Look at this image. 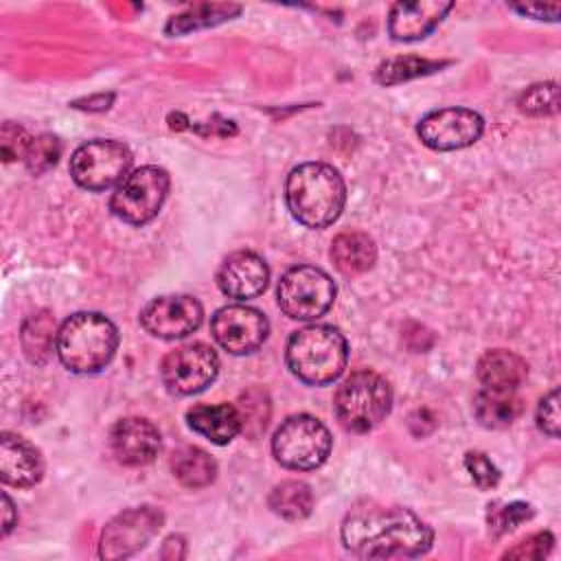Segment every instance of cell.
Here are the masks:
<instances>
[{
	"instance_id": "cell-1",
	"label": "cell",
	"mask_w": 561,
	"mask_h": 561,
	"mask_svg": "<svg viewBox=\"0 0 561 561\" xmlns=\"http://www.w3.org/2000/svg\"><path fill=\"white\" fill-rule=\"evenodd\" d=\"M432 541V528L403 506H362L342 522V543L359 559H414Z\"/></svg>"
},
{
	"instance_id": "cell-2",
	"label": "cell",
	"mask_w": 561,
	"mask_h": 561,
	"mask_svg": "<svg viewBox=\"0 0 561 561\" xmlns=\"http://www.w3.org/2000/svg\"><path fill=\"white\" fill-rule=\"evenodd\" d=\"M285 199L298 224L307 228H327L344 210L346 186L331 164L305 162L289 171Z\"/></svg>"
},
{
	"instance_id": "cell-3",
	"label": "cell",
	"mask_w": 561,
	"mask_h": 561,
	"mask_svg": "<svg viewBox=\"0 0 561 561\" xmlns=\"http://www.w3.org/2000/svg\"><path fill=\"white\" fill-rule=\"evenodd\" d=\"M118 331L114 322L96 311H79L64 320L57 331L55 351L59 362L79 375L103 370L116 355Z\"/></svg>"
},
{
	"instance_id": "cell-4",
	"label": "cell",
	"mask_w": 561,
	"mask_h": 561,
	"mask_svg": "<svg viewBox=\"0 0 561 561\" xmlns=\"http://www.w3.org/2000/svg\"><path fill=\"white\" fill-rule=\"evenodd\" d=\"M285 359L294 377L309 386H327L340 379L348 359L346 337L329 324H309L291 333Z\"/></svg>"
},
{
	"instance_id": "cell-5",
	"label": "cell",
	"mask_w": 561,
	"mask_h": 561,
	"mask_svg": "<svg viewBox=\"0 0 561 561\" xmlns=\"http://www.w3.org/2000/svg\"><path fill=\"white\" fill-rule=\"evenodd\" d=\"M335 416L346 432L366 434L375 430L392 408V390L375 370L351 373L335 392Z\"/></svg>"
},
{
	"instance_id": "cell-6",
	"label": "cell",
	"mask_w": 561,
	"mask_h": 561,
	"mask_svg": "<svg viewBox=\"0 0 561 561\" xmlns=\"http://www.w3.org/2000/svg\"><path fill=\"white\" fill-rule=\"evenodd\" d=\"M333 438L322 421L311 414H294L280 423L272 438L274 458L294 471H311L327 462Z\"/></svg>"
},
{
	"instance_id": "cell-7",
	"label": "cell",
	"mask_w": 561,
	"mask_h": 561,
	"mask_svg": "<svg viewBox=\"0 0 561 561\" xmlns=\"http://www.w3.org/2000/svg\"><path fill=\"white\" fill-rule=\"evenodd\" d=\"M276 300L285 316L294 320H316L331 309L335 283L316 265H294L280 276Z\"/></svg>"
},
{
	"instance_id": "cell-8",
	"label": "cell",
	"mask_w": 561,
	"mask_h": 561,
	"mask_svg": "<svg viewBox=\"0 0 561 561\" xmlns=\"http://www.w3.org/2000/svg\"><path fill=\"white\" fill-rule=\"evenodd\" d=\"M169 173L160 167L147 164L125 175V180L116 186L110 199L112 213L129 224L142 226L149 224L162 208L169 193Z\"/></svg>"
},
{
	"instance_id": "cell-9",
	"label": "cell",
	"mask_w": 561,
	"mask_h": 561,
	"mask_svg": "<svg viewBox=\"0 0 561 561\" xmlns=\"http://www.w3.org/2000/svg\"><path fill=\"white\" fill-rule=\"evenodd\" d=\"M131 160V151L118 140H88L72 151L70 175L81 188L105 191L125 180Z\"/></svg>"
},
{
	"instance_id": "cell-10",
	"label": "cell",
	"mask_w": 561,
	"mask_h": 561,
	"mask_svg": "<svg viewBox=\"0 0 561 561\" xmlns=\"http://www.w3.org/2000/svg\"><path fill=\"white\" fill-rule=\"evenodd\" d=\"M219 373V357L213 346L204 342H191L167 353L160 366L162 383L178 397L202 392L215 381Z\"/></svg>"
},
{
	"instance_id": "cell-11",
	"label": "cell",
	"mask_w": 561,
	"mask_h": 561,
	"mask_svg": "<svg viewBox=\"0 0 561 561\" xmlns=\"http://www.w3.org/2000/svg\"><path fill=\"white\" fill-rule=\"evenodd\" d=\"M164 515L153 506H134L118 513L103 530L99 557L118 561L136 554L160 530Z\"/></svg>"
},
{
	"instance_id": "cell-12",
	"label": "cell",
	"mask_w": 561,
	"mask_h": 561,
	"mask_svg": "<svg viewBox=\"0 0 561 561\" xmlns=\"http://www.w3.org/2000/svg\"><path fill=\"white\" fill-rule=\"evenodd\" d=\"M484 131V121L469 107H443L425 114L416 134L434 151H456L473 145Z\"/></svg>"
},
{
	"instance_id": "cell-13",
	"label": "cell",
	"mask_w": 561,
	"mask_h": 561,
	"mask_svg": "<svg viewBox=\"0 0 561 561\" xmlns=\"http://www.w3.org/2000/svg\"><path fill=\"white\" fill-rule=\"evenodd\" d=\"M210 333L224 351L232 355H248L263 346L270 333V322L263 311L254 307L228 305L215 311Z\"/></svg>"
},
{
	"instance_id": "cell-14",
	"label": "cell",
	"mask_w": 561,
	"mask_h": 561,
	"mask_svg": "<svg viewBox=\"0 0 561 561\" xmlns=\"http://www.w3.org/2000/svg\"><path fill=\"white\" fill-rule=\"evenodd\" d=\"M204 320V309L197 298L180 296H158L145 305L140 311V324L147 333L162 340H178L193 333Z\"/></svg>"
},
{
	"instance_id": "cell-15",
	"label": "cell",
	"mask_w": 561,
	"mask_h": 561,
	"mask_svg": "<svg viewBox=\"0 0 561 561\" xmlns=\"http://www.w3.org/2000/svg\"><path fill=\"white\" fill-rule=\"evenodd\" d=\"M110 445L118 462L127 467H142L158 456L162 438L151 421L127 416L114 423L110 432Z\"/></svg>"
},
{
	"instance_id": "cell-16",
	"label": "cell",
	"mask_w": 561,
	"mask_h": 561,
	"mask_svg": "<svg viewBox=\"0 0 561 561\" xmlns=\"http://www.w3.org/2000/svg\"><path fill=\"white\" fill-rule=\"evenodd\" d=\"M270 267L267 263L250 250H239L228 254L217 270V285L228 298L248 300L267 287Z\"/></svg>"
},
{
	"instance_id": "cell-17",
	"label": "cell",
	"mask_w": 561,
	"mask_h": 561,
	"mask_svg": "<svg viewBox=\"0 0 561 561\" xmlns=\"http://www.w3.org/2000/svg\"><path fill=\"white\" fill-rule=\"evenodd\" d=\"M451 2L416 0L394 2L388 15V33L397 42H416L430 35L451 11Z\"/></svg>"
},
{
	"instance_id": "cell-18",
	"label": "cell",
	"mask_w": 561,
	"mask_h": 561,
	"mask_svg": "<svg viewBox=\"0 0 561 561\" xmlns=\"http://www.w3.org/2000/svg\"><path fill=\"white\" fill-rule=\"evenodd\" d=\"M44 473L39 449L26 438L2 432L0 436V478L11 486H33Z\"/></svg>"
},
{
	"instance_id": "cell-19",
	"label": "cell",
	"mask_w": 561,
	"mask_h": 561,
	"mask_svg": "<svg viewBox=\"0 0 561 561\" xmlns=\"http://www.w3.org/2000/svg\"><path fill=\"white\" fill-rule=\"evenodd\" d=\"M188 427L215 445H228L241 432L237 405L197 403L186 412Z\"/></svg>"
},
{
	"instance_id": "cell-20",
	"label": "cell",
	"mask_w": 561,
	"mask_h": 561,
	"mask_svg": "<svg viewBox=\"0 0 561 561\" xmlns=\"http://www.w3.org/2000/svg\"><path fill=\"white\" fill-rule=\"evenodd\" d=\"M476 373L489 390H517L528 377V364L513 351L493 348L478 359Z\"/></svg>"
},
{
	"instance_id": "cell-21",
	"label": "cell",
	"mask_w": 561,
	"mask_h": 561,
	"mask_svg": "<svg viewBox=\"0 0 561 561\" xmlns=\"http://www.w3.org/2000/svg\"><path fill=\"white\" fill-rule=\"evenodd\" d=\"M331 259L344 276H357L373 267L377 259V245L366 232H340L331 243Z\"/></svg>"
},
{
	"instance_id": "cell-22",
	"label": "cell",
	"mask_w": 561,
	"mask_h": 561,
	"mask_svg": "<svg viewBox=\"0 0 561 561\" xmlns=\"http://www.w3.org/2000/svg\"><path fill=\"white\" fill-rule=\"evenodd\" d=\"M524 403L515 394V390H480L473 399V414L476 419L491 430L508 427L522 414Z\"/></svg>"
},
{
	"instance_id": "cell-23",
	"label": "cell",
	"mask_w": 561,
	"mask_h": 561,
	"mask_svg": "<svg viewBox=\"0 0 561 561\" xmlns=\"http://www.w3.org/2000/svg\"><path fill=\"white\" fill-rule=\"evenodd\" d=\"M171 471L188 489L208 486L217 476V462L199 447H180L171 458Z\"/></svg>"
},
{
	"instance_id": "cell-24",
	"label": "cell",
	"mask_w": 561,
	"mask_h": 561,
	"mask_svg": "<svg viewBox=\"0 0 561 561\" xmlns=\"http://www.w3.org/2000/svg\"><path fill=\"white\" fill-rule=\"evenodd\" d=\"M267 504L278 517L298 522V519L309 517V513L313 508V493H311L309 484H305L300 480H285L272 489Z\"/></svg>"
},
{
	"instance_id": "cell-25",
	"label": "cell",
	"mask_w": 561,
	"mask_h": 561,
	"mask_svg": "<svg viewBox=\"0 0 561 561\" xmlns=\"http://www.w3.org/2000/svg\"><path fill=\"white\" fill-rule=\"evenodd\" d=\"M22 348L24 355L33 364H44L53 351V342H57L55 318L48 311H37L26 318L22 327Z\"/></svg>"
},
{
	"instance_id": "cell-26",
	"label": "cell",
	"mask_w": 561,
	"mask_h": 561,
	"mask_svg": "<svg viewBox=\"0 0 561 561\" xmlns=\"http://www.w3.org/2000/svg\"><path fill=\"white\" fill-rule=\"evenodd\" d=\"M445 61H434V59H423V57H394L383 64H379L375 79L381 85H394L421 75H430L438 68H443Z\"/></svg>"
},
{
	"instance_id": "cell-27",
	"label": "cell",
	"mask_w": 561,
	"mask_h": 561,
	"mask_svg": "<svg viewBox=\"0 0 561 561\" xmlns=\"http://www.w3.org/2000/svg\"><path fill=\"white\" fill-rule=\"evenodd\" d=\"M239 419H241V432H245L248 436H259L270 419V399L263 390L259 388H250L248 392H243L239 397V405H237Z\"/></svg>"
},
{
	"instance_id": "cell-28",
	"label": "cell",
	"mask_w": 561,
	"mask_h": 561,
	"mask_svg": "<svg viewBox=\"0 0 561 561\" xmlns=\"http://www.w3.org/2000/svg\"><path fill=\"white\" fill-rule=\"evenodd\" d=\"M230 13H239V7H232V4H199V7L191 9L188 13L171 18L169 24H167V33H188L191 28L217 24V22H224Z\"/></svg>"
},
{
	"instance_id": "cell-29",
	"label": "cell",
	"mask_w": 561,
	"mask_h": 561,
	"mask_svg": "<svg viewBox=\"0 0 561 561\" xmlns=\"http://www.w3.org/2000/svg\"><path fill=\"white\" fill-rule=\"evenodd\" d=\"M519 112L528 116H550L559 110V88L557 83H537L522 92L517 101Z\"/></svg>"
},
{
	"instance_id": "cell-30",
	"label": "cell",
	"mask_w": 561,
	"mask_h": 561,
	"mask_svg": "<svg viewBox=\"0 0 561 561\" xmlns=\"http://www.w3.org/2000/svg\"><path fill=\"white\" fill-rule=\"evenodd\" d=\"M533 517V506L526 502H506L495 504L489 511V530L493 535H504L515 530L519 524L528 522Z\"/></svg>"
},
{
	"instance_id": "cell-31",
	"label": "cell",
	"mask_w": 561,
	"mask_h": 561,
	"mask_svg": "<svg viewBox=\"0 0 561 561\" xmlns=\"http://www.w3.org/2000/svg\"><path fill=\"white\" fill-rule=\"evenodd\" d=\"M59 156H61V142L55 136H50V134H39V136L33 138L24 160H26L28 171L44 173L50 167H55Z\"/></svg>"
},
{
	"instance_id": "cell-32",
	"label": "cell",
	"mask_w": 561,
	"mask_h": 561,
	"mask_svg": "<svg viewBox=\"0 0 561 561\" xmlns=\"http://www.w3.org/2000/svg\"><path fill=\"white\" fill-rule=\"evenodd\" d=\"M33 138L28 136V131L18 125V123H11L7 121L2 125V131H0V151H2V160L4 162H13V160H24L26 153H28V147H31Z\"/></svg>"
},
{
	"instance_id": "cell-33",
	"label": "cell",
	"mask_w": 561,
	"mask_h": 561,
	"mask_svg": "<svg viewBox=\"0 0 561 561\" xmlns=\"http://www.w3.org/2000/svg\"><path fill=\"white\" fill-rule=\"evenodd\" d=\"M554 537L548 530L535 533L526 539H522L519 543H515L511 550L504 552L506 559H526V561H535V559H543L550 550H552Z\"/></svg>"
},
{
	"instance_id": "cell-34",
	"label": "cell",
	"mask_w": 561,
	"mask_h": 561,
	"mask_svg": "<svg viewBox=\"0 0 561 561\" xmlns=\"http://www.w3.org/2000/svg\"><path fill=\"white\" fill-rule=\"evenodd\" d=\"M465 467L480 489H493L500 482V469L482 451H469L465 456Z\"/></svg>"
},
{
	"instance_id": "cell-35",
	"label": "cell",
	"mask_w": 561,
	"mask_h": 561,
	"mask_svg": "<svg viewBox=\"0 0 561 561\" xmlns=\"http://www.w3.org/2000/svg\"><path fill=\"white\" fill-rule=\"evenodd\" d=\"M537 425L550 438L559 436V390H550L537 408Z\"/></svg>"
},
{
	"instance_id": "cell-36",
	"label": "cell",
	"mask_w": 561,
	"mask_h": 561,
	"mask_svg": "<svg viewBox=\"0 0 561 561\" xmlns=\"http://www.w3.org/2000/svg\"><path fill=\"white\" fill-rule=\"evenodd\" d=\"M515 11L524 13V15H533L537 20H559V13H561V4L559 2H552V4H511Z\"/></svg>"
},
{
	"instance_id": "cell-37",
	"label": "cell",
	"mask_w": 561,
	"mask_h": 561,
	"mask_svg": "<svg viewBox=\"0 0 561 561\" xmlns=\"http://www.w3.org/2000/svg\"><path fill=\"white\" fill-rule=\"evenodd\" d=\"M112 101H114V94H96V96H88V99L75 101V107L90 110V112H101V110H107Z\"/></svg>"
},
{
	"instance_id": "cell-38",
	"label": "cell",
	"mask_w": 561,
	"mask_h": 561,
	"mask_svg": "<svg viewBox=\"0 0 561 561\" xmlns=\"http://www.w3.org/2000/svg\"><path fill=\"white\" fill-rule=\"evenodd\" d=\"M15 522H18V515H15L13 502L7 493H2V537H7L11 533Z\"/></svg>"
}]
</instances>
